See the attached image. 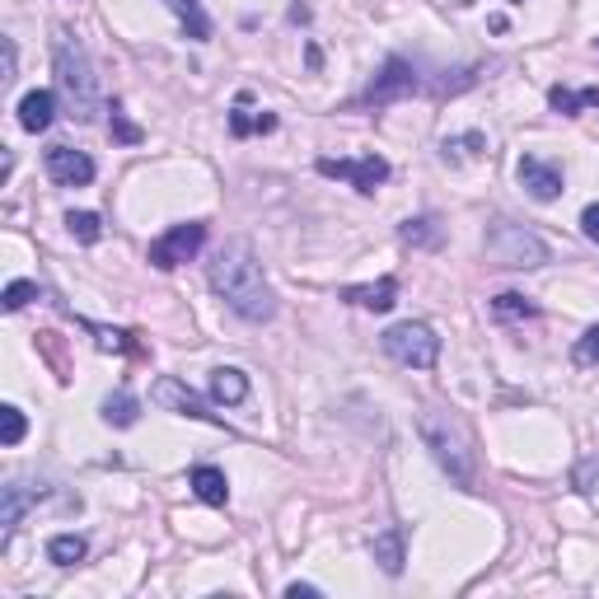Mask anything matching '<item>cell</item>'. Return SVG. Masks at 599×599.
<instances>
[{"label": "cell", "instance_id": "cell-1", "mask_svg": "<svg viewBox=\"0 0 599 599\" xmlns=\"http://www.w3.org/2000/svg\"><path fill=\"white\" fill-rule=\"evenodd\" d=\"M211 291L226 300L243 323H272L277 319V296L268 277H262V262L253 258L249 239H230L226 249L211 258Z\"/></svg>", "mask_w": 599, "mask_h": 599}, {"label": "cell", "instance_id": "cell-2", "mask_svg": "<svg viewBox=\"0 0 599 599\" xmlns=\"http://www.w3.org/2000/svg\"><path fill=\"white\" fill-rule=\"evenodd\" d=\"M417 431H421V446H427L431 459L440 463V473H446L455 487H463V492H473L478 487V450H473L469 427L446 408H421Z\"/></svg>", "mask_w": 599, "mask_h": 599}, {"label": "cell", "instance_id": "cell-3", "mask_svg": "<svg viewBox=\"0 0 599 599\" xmlns=\"http://www.w3.org/2000/svg\"><path fill=\"white\" fill-rule=\"evenodd\" d=\"M52 71H57V90L66 99V108H71L76 122H94L99 118V76H94V61L90 52H84V42L76 33L57 29L52 38Z\"/></svg>", "mask_w": 599, "mask_h": 599}, {"label": "cell", "instance_id": "cell-4", "mask_svg": "<svg viewBox=\"0 0 599 599\" xmlns=\"http://www.w3.org/2000/svg\"><path fill=\"white\" fill-rule=\"evenodd\" d=\"M482 249H487V258H492L497 268H520V272H535V268H543V262L552 258L548 243H543L535 230L510 226V220H497V226H487Z\"/></svg>", "mask_w": 599, "mask_h": 599}, {"label": "cell", "instance_id": "cell-5", "mask_svg": "<svg viewBox=\"0 0 599 599\" xmlns=\"http://www.w3.org/2000/svg\"><path fill=\"white\" fill-rule=\"evenodd\" d=\"M385 357H393L398 366H408V370H431L440 361V338H436V328L431 323H393L385 328Z\"/></svg>", "mask_w": 599, "mask_h": 599}, {"label": "cell", "instance_id": "cell-6", "mask_svg": "<svg viewBox=\"0 0 599 599\" xmlns=\"http://www.w3.org/2000/svg\"><path fill=\"white\" fill-rule=\"evenodd\" d=\"M150 403L154 408H164L173 417H188V421H207V427H226V417L211 412L207 408V398L202 393H192L179 375H160V380L150 385Z\"/></svg>", "mask_w": 599, "mask_h": 599}, {"label": "cell", "instance_id": "cell-7", "mask_svg": "<svg viewBox=\"0 0 599 599\" xmlns=\"http://www.w3.org/2000/svg\"><path fill=\"white\" fill-rule=\"evenodd\" d=\"M202 243H207V226H202V220H183V226H169L160 239L150 243V268H160V272L183 268L188 258L202 253Z\"/></svg>", "mask_w": 599, "mask_h": 599}, {"label": "cell", "instance_id": "cell-8", "mask_svg": "<svg viewBox=\"0 0 599 599\" xmlns=\"http://www.w3.org/2000/svg\"><path fill=\"white\" fill-rule=\"evenodd\" d=\"M408 94H421V76H417V66L403 61V57H389L380 66V76L370 80V90L361 94V108H385L393 99H408Z\"/></svg>", "mask_w": 599, "mask_h": 599}, {"label": "cell", "instance_id": "cell-9", "mask_svg": "<svg viewBox=\"0 0 599 599\" xmlns=\"http://www.w3.org/2000/svg\"><path fill=\"white\" fill-rule=\"evenodd\" d=\"M315 169L323 173V179H347L361 197H375L380 183H389V160L385 154H361V160H328L323 154Z\"/></svg>", "mask_w": 599, "mask_h": 599}, {"label": "cell", "instance_id": "cell-10", "mask_svg": "<svg viewBox=\"0 0 599 599\" xmlns=\"http://www.w3.org/2000/svg\"><path fill=\"white\" fill-rule=\"evenodd\" d=\"M42 164H48V179L61 183V188H90L94 183V160L84 150H71V146H52L42 154Z\"/></svg>", "mask_w": 599, "mask_h": 599}, {"label": "cell", "instance_id": "cell-11", "mask_svg": "<svg viewBox=\"0 0 599 599\" xmlns=\"http://www.w3.org/2000/svg\"><path fill=\"white\" fill-rule=\"evenodd\" d=\"M516 179H520V188L529 197H535V202H558V197H562V169L539 160V154H525V160L516 164Z\"/></svg>", "mask_w": 599, "mask_h": 599}, {"label": "cell", "instance_id": "cell-12", "mask_svg": "<svg viewBox=\"0 0 599 599\" xmlns=\"http://www.w3.org/2000/svg\"><path fill=\"white\" fill-rule=\"evenodd\" d=\"M42 497H48L42 487H38V492H29L24 482H6V487H0V548H10L19 520H24V516H29V506L42 501Z\"/></svg>", "mask_w": 599, "mask_h": 599}, {"label": "cell", "instance_id": "cell-13", "mask_svg": "<svg viewBox=\"0 0 599 599\" xmlns=\"http://www.w3.org/2000/svg\"><path fill=\"white\" fill-rule=\"evenodd\" d=\"M403 543H408V535H403V525H389V529H380V535L370 539V558L380 562V571L385 576H403Z\"/></svg>", "mask_w": 599, "mask_h": 599}, {"label": "cell", "instance_id": "cell-14", "mask_svg": "<svg viewBox=\"0 0 599 599\" xmlns=\"http://www.w3.org/2000/svg\"><path fill=\"white\" fill-rule=\"evenodd\" d=\"M342 300L357 305V309H375V315H389V309L398 305V281L393 277H380V281H370V286H347Z\"/></svg>", "mask_w": 599, "mask_h": 599}, {"label": "cell", "instance_id": "cell-15", "mask_svg": "<svg viewBox=\"0 0 599 599\" xmlns=\"http://www.w3.org/2000/svg\"><path fill=\"white\" fill-rule=\"evenodd\" d=\"M52 118H57V94L52 90H29L24 99H19V127L24 131H48L52 127Z\"/></svg>", "mask_w": 599, "mask_h": 599}, {"label": "cell", "instance_id": "cell-16", "mask_svg": "<svg viewBox=\"0 0 599 599\" xmlns=\"http://www.w3.org/2000/svg\"><path fill=\"white\" fill-rule=\"evenodd\" d=\"M164 6L173 10V19H179L183 38H192V42H211V14H207L202 0H164Z\"/></svg>", "mask_w": 599, "mask_h": 599}, {"label": "cell", "instance_id": "cell-17", "mask_svg": "<svg viewBox=\"0 0 599 599\" xmlns=\"http://www.w3.org/2000/svg\"><path fill=\"white\" fill-rule=\"evenodd\" d=\"M188 487L197 497H202L207 506H226L230 501V478L216 469V463H197V469L188 473Z\"/></svg>", "mask_w": 599, "mask_h": 599}, {"label": "cell", "instance_id": "cell-18", "mask_svg": "<svg viewBox=\"0 0 599 599\" xmlns=\"http://www.w3.org/2000/svg\"><path fill=\"white\" fill-rule=\"evenodd\" d=\"M211 398H216L220 408H239L243 398H249V375L234 370V366L211 370Z\"/></svg>", "mask_w": 599, "mask_h": 599}, {"label": "cell", "instance_id": "cell-19", "mask_svg": "<svg viewBox=\"0 0 599 599\" xmlns=\"http://www.w3.org/2000/svg\"><path fill=\"white\" fill-rule=\"evenodd\" d=\"M398 239H403L408 249H440V243H446V230H440L436 216H412V220H403Z\"/></svg>", "mask_w": 599, "mask_h": 599}, {"label": "cell", "instance_id": "cell-20", "mask_svg": "<svg viewBox=\"0 0 599 599\" xmlns=\"http://www.w3.org/2000/svg\"><path fill=\"white\" fill-rule=\"evenodd\" d=\"M548 103L558 108L562 118H581L586 108H599V90H595V84H586V90H567V84H552Z\"/></svg>", "mask_w": 599, "mask_h": 599}, {"label": "cell", "instance_id": "cell-21", "mask_svg": "<svg viewBox=\"0 0 599 599\" xmlns=\"http://www.w3.org/2000/svg\"><path fill=\"white\" fill-rule=\"evenodd\" d=\"M103 421H108V427H137V421H141L137 393H127V389L108 393V398H103Z\"/></svg>", "mask_w": 599, "mask_h": 599}, {"label": "cell", "instance_id": "cell-22", "mask_svg": "<svg viewBox=\"0 0 599 599\" xmlns=\"http://www.w3.org/2000/svg\"><path fill=\"white\" fill-rule=\"evenodd\" d=\"M440 154H446V164L478 160V154H487V137H482V131H463V137H446V141H440Z\"/></svg>", "mask_w": 599, "mask_h": 599}, {"label": "cell", "instance_id": "cell-23", "mask_svg": "<svg viewBox=\"0 0 599 599\" xmlns=\"http://www.w3.org/2000/svg\"><path fill=\"white\" fill-rule=\"evenodd\" d=\"M249 94H239V108L230 113V131L234 137H258V131H277V118L272 113H249Z\"/></svg>", "mask_w": 599, "mask_h": 599}, {"label": "cell", "instance_id": "cell-24", "mask_svg": "<svg viewBox=\"0 0 599 599\" xmlns=\"http://www.w3.org/2000/svg\"><path fill=\"white\" fill-rule=\"evenodd\" d=\"M492 315H497L501 323H516V319H535L539 305L529 300V296H520V291H501V296L492 300Z\"/></svg>", "mask_w": 599, "mask_h": 599}, {"label": "cell", "instance_id": "cell-25", "mask_svg": "<svg viewBox=\"0 0 599 599\" xmlns=\"http://www.w3.org/2000/svg\"><path fill=\"white\" fill-rule=\"evenodd\" d=\"M84 552H90V543H84L80 535H52L48 539V562H57V567L84 562Z\"/></svg>", "mask_w": 599, "mask_h": 599}, {"label": "cell", "instance_id": "cell-26", "mask_svg": "<svg viewBox=\"0 0 599 599\" xmlns=\"http://www.w3.org/2000/svg\"><path fill=\"white\" fill-rule=\"evenodd\" d=\"M66 230H71V239H80V243H99L103 239V220L94 211H71L66 216Z\"/></svg>", "mask_w": 599, "mask_h": 599}, {"label": "cell", "instance_id": "cell-27", "mask_svg": "<svg viewBox=\"0 0 599 599\" xmlns=\"http://www.w3.org/2000/svg\"><path fill=\"white\" fill-rule=\"evenodd\" d=\"M29 436V421H24V412H19L14 403H6V408H0V446H19V440H24Z\"/></svg>", "mask_w": 599, "mask_h": 599}, {"label": "cell", "instance_id": "cell-28", "mask_svg": "<svg viewBox=\"0 0 599 599\" xmlns=\"http://www.w3.org/2000/svg\"><path fill=\"white\" fill-rule=\"evenodd\" d=\"M80 328H90V332H94L99 351H137L131 332H122V328H99V323H90V319H80Z\"/></svg>", "mask_w": 599, "mask_h": 599}, {"label": "cell", "instance_id": "cell-29", "mask_svg": "<svg viewBox=\"0 0 599 599\" xmlns=\"http://www.w3.org/2000/svg\"><path fill=\"white\" fill-rule=\"evenodd\" d=\"M571 366H581V370L599 366V323H595V328H586L581 338H576V347H571Z\"/></svg>", "mask_w": 599, "mask_h": 599}, {"label": "cell", "instance_id": "cell-30", "mask_svg": "<svg viewBox=\"0 0 599 599\" xmlns=\"http://www.w3.org/2000/svg\"><path fill=\"white\" fill-rule=\"evenodd\" d=\"M33 300H42L38 281H10L6 286V309H10V315H14V309H24V305H33Z\"/></svg>", "mask_w": 599, "mask_h": 599}, {"label": "cell", "instance_id": "cell-31", "mask_svg": "<svg viewBox=\"0 0 599 599\" xmlns=\"http://www.w3.org/2000/svg\"><path fill=\"white\" fill-rule=\"evenodd\" d=\"M571 487H576V492H595V487H599V455L576 463V469H571Z\"/></svg>", "mask_w": 599, "mask_h": 599}, {"label": "cell", "instance_id": "cell-32", "mask_svg": "<svg viewBox=\"0 0 599 599\" xmlns=\"http://www.w3.org/2000/svg\"><path fill=\"white\" fill-rule=\"evenodd\" d=\"M108 113H113V137L122 141V146H137L141 141V127H131L127 122V113H122V103L113 99V108H108Z\"/></svg>", "mask_w": 599, "mask_h": 599}, {"label": "cell", "instance_id": "cell-33", "mask_svg": "<svg viewBox=\"0 0 599 599\" xmlns=\"http://www.w3.org/2000/svg\"><path fill=\"white\" fill-rule=\"evenodd\" d=\"M14 71H19V48H14V38H0V80H14Z\"/></svg>", "mask_w": 599, "mask_h": 599}, {"label": "cell", "instance_id": "cell-34", "mask_svg": "<svg viewBox=\"0 0 599 599\" xmlns=\"http://www.w3.org/2000/svg\"><path fill=\"white\" fill-rule=\"evenodd\" d=\"M581 230H586V239H595V243H599V202L581 211Z\"/></svg>", "mask_w": 599, "mask_h": 599}, {"label": "cell", "instance_id": "cell-35", "mask_svg": "<svg viewBox=\"0 0 599 599\" xmlns=\"http://www.w3.org/2000/svg\"><path fill=\"white\" fill-rule=\"evenodd\" d=\"M286 595H291V599H300V595H305V599H315V595H323V590H319V586H309V581H291V586H286Z\"/></svg>", "mask_w": 599, "mask_h": 599}, {"label": "cell", "instance_id": "cell-36", "mask_svg": "<svg viewBox=\"0 0 599 599\" xmlns=\"http://www.w3.org/2000/svg\"><path fill=\"white\" fill-rule=\"evenodd\" d=\"M459 6H473V0H459Z\"/></svg>", "mask_w": 599, "mask_h": 599}, {"label": "cell", "instance_id": "cell-37", "mask_svg": "<svg viewBox=\"0 0 599 599\" xmlns=\"http://www.w3.org/2000/svg\"><path fill=\"white\" fill-rule=\"evenodd\" d=\"M510 6H520V0H510Z\"/></svg>", "mask_w": 599, "mask_h": 599}, {"label": "cell", "instance_id": "cell-38", "mask_svg": "<svg viewBox=\"0 0 599 599\" xmlns=\"http://www.w3.org/2000/svg\"><path fill=\"white\" fill-rule=\"evenodd\" d=\"M595 48H599V38H595Z\"/></svg>", "mask_w": 599, "mask_h": 599}]
</instances>
